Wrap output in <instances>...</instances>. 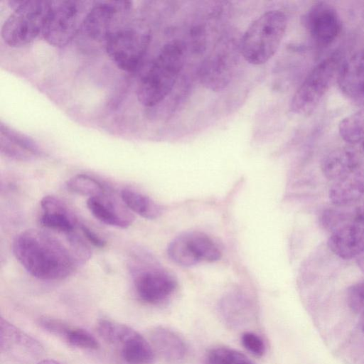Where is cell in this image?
Segmentation results:
<instances>
[{
	"instance_id": "obj_1",
	"label": "cell",
	"mask_w": 364,
	"mask_h": 364,
	"mask_svg": "<svg viewBox=\"0 0 364 364\" xmlns=\"http://www.w3.org/2000/svg\"><path fill=\"white\" fill-rule=\"evenodd\" d=\"M12 250L28 273L41 280L63 279L79 264L70 247L41 230L28 229L18 234Z\"/></svg>"
},
{
	"instance_id": "obj_2",
	"label": "cell",
	"mask_w": 364,
	"mask_h": 364,
	"mask_svg": "<svg viewBox=\"0 0 364 364\" xmlns=\"http://www.w3.org/2000/svg\"><path fill=\"white\" fill-rule=\"evenodd\" d=\"M185 62L183 46L176 41L165 44L141 77L137 91L139 102L152 107L172 92Z\"/></svg>"
},
{
	"instance_id": "obj_3",
	"label": "cell",
	"mask_w": 364,
	"mask_h": 364,
	"mask_svg": "<svg viewBox=\"0 0 364 364\" xmlns=\"http://www.w3.org/2000/svg\"><path fill=\"white\" fill-rule=\"evenodd\" d=\"M287 27V18L282 11L264 12L249 25L241 37V55L252 65L266 63L278 50Z\"/></svg>"
},
{
	"instance_id": "obj_4",
	"label": "cell",
	"mask_w": 364,
	"mask_h": 364,
	"mask_svg": "<svg viewBox=\"0 0 364 364\" xmlns=\"http://www.w3.org/2000/svg\"><path fill=\"white\" fill-rule=\"evenodd\" d=\"M14 11L4 21L1 34L11 47L25 46L43 33L50 1L11 0Z\"/></svg>"
},
{
	"instance_id": "obj_5",
	"label": "cell",
	"mask_w": 364,
	"mask_h": 364,
	"mask_svg": "<svg viewBox=\"0 0 364 364\" xmlns=\"http://www.w3.org/2000/svg\"><path fill=\"white\" fill-rule=\"evenodd\" d=\"M342 63L338 53L318 63L294 92L290 102L291 111L302 116L311 114L337 79Z\"/></svg>"
},
{
	"instance_id": "obj_6",
	"label": "cell",
	"mask_w": 364,
	"mask_h": 364,
	"mask_svg": "<svg viewBox=\"0 0 364 364\" xmlns=\"http://www.w3.org/2000/svg\"><path fill=\"white\" fill-rule=\"evenodd\" d=\"M93 2L87 1H50L43 36L51 46L62 47L82 28Z\"/></svg>"
},
{
	"instance_id": "obj_7",
	"label": "cell",
	"mask_w": 364,
	"mask_h": 364,
	"mask_svg": "<svg viewBox=\"0 0 364 364\" xmlns=\"http://www.w3.org/2000/svg\"><path fill=\"white\" fill-rule=\"evenodd\" d=\"M151 40L149 29L139 23H125L106 41L105 49L118 68L128 72L140 65Z\"/></svg>"
},
{
	"instance_id": "obj_8",
	"label": "cell",
	"mask_w": 364,
	"mask_h": 364,
	"mask_svg": "<svg viewBox=\"0 0 364 364\" xmlns=\"http://www.w3.org/2000/svg\"><path fill=\"white\" fill-rule=\"evenodd\" d=\"M100 336L114 348L126 364H151L155 352L150 343L130 326L109 319H101L97 324Z\"/></svg>"
},
{
	"instance_id": "obj_9",
	"label": "cell",
	"mask_w": 364,
	"mask_h": 364,
	"mask_svg": "<svg viewBox=\"0 0 364 364\" xmlns=\"http://www.w3.org/2000/svg\"><path fill=\"white\" fill-rule=\"evenodd\" d=\"M239 43L233 40L220 42L207 56L199 70V80L205 88L218 92L230 82L237 62Z\"/></svg>"
},
{
	"instance_id": "obj_10",
	"label": "cell",
	"mask_w": 364,
	"mask_h": 364,
	"mask_svg": "<svg viewBox=\"0 0 364 364\" xmlns=\"http://www.w3.org/2000/svg\"><path fill=\"white\" fill-rule=\"evenodd\" d=\"M132 2L126 1H94L83 23L86 35L96 41H105L119 28L131 10Z\"/></svg>"
},
{
	"instance_id": "obj_11",
	"label": "cell",
	"mask_w": 364,
	"mask_h": 364,
	"mask_svg": "<svg viewBox=\"0 0 364 364\" xmlns=\"http://www.w3.org/2000/svg\"><path fill=\"white\" fill-rule=\"evenodd\" d=\"M0 351L18 364L38 363L44 355L41 343L13 323L0 318Z\"/></svg>"
},
{
	"instance_id": "obj_12",
	"label": "cell",
	"mask_w": 364,
	"mask_h": 364,
	"mask_svg": "<svg viewBox=\"0 0 364 364\" xmlns=\"http://www.w3.org/2000/svg\"><path fill=\"white\" fill-rule=\"evenodd\" d=\"M130 266L134 290L141 301L151 305L159 304L175 291L176 282L168 273L158 269L141 268L134 262Z\"/></svg>"
},
{
	"instance_id": "obj_13",
	"label": "cell",
	"mask_w": 364,
	"mask_h": 364,
	"mask_svg": "<svg viewBox=\"0 0 364 364\" xmlns=\"http://www.w3.org/2000/svg\"><path fill=\"white\" fill-rule=\"evenodd\" d=\"M306 28L320 46L331 44L341 31V21L336 9L325 1L313 4L305 17Z\"/></svg>"
},
{
	"instance_id": "obj_14",
	"label": "cell",
	"mask_w": 364,
	"mask_h": 364,
	"mask_svg": "<svg viewBox=\"0 0 364 364\" xmlns=\"http://www.w3.org/2000/svg\"><path fill=\"white\" fill-rule=\"evenodd\" d=\"M331 251L342 259H352L364 252V215L356 213L348 223L331 232Z\"/></svg>"
},
{
	"instance_id": "obj_15",
	"label": "cell",
	"mask_w": 364,
	"mask_h": 364,
	"mask_svg": "<svg viewBox=\"0 0 364 364\" xmlns=\"http://www.w3.org/2000/svg\"><path fill=\"white\" fill-rule=\"evenodd\" d=\"M218 313L223 322L234 330L249 326L257 317L253 300L240 291L230 292L224 296L219 302Z\"/></svg>"
},
{
	"instance_id": "obj_16",
	"label": "cell",
	"mask_w": 364,
	"mask_h": 364,
	"mask_svg": "<svg viewBox=\"0 0 364 364\" xmlns=\"http://www.w3.org/2000/svg\"><path fill=\"white\" fill-rule=\"evenodd\" d=\"M87 207L99 221L107 225L127 228L134 221V215L122 202H119L107 191L99 196L88 198Z\"/></svg>"
},
{
	"instance_id": "obj_17",
	"label": "cell",
	"mask_w": 364,
	"mask_h": 364,
	"mask_svg": "<svg viewBox=\"0 0 364 364\" xmlns=\"http://www.w3.org/2000/svg\"><path fill=\"white\" fill-rule=\"evenodd\" d=\"M336 80L346 97L356 102L364 101V48L343 61Z\"/></svg>"
},
{
	"instance_id": "obj_18",
	"label": "cell",
	"mask_w": 364,
	"mask_h": 364,
	"mask_svg": "<svg viewBox=\"0 0 364 364\" xmlns=\"http://www.w3.org/2000/svg\"><path fill=\"white\" fill-rule=\"evenodd\" d=\"M40 205L42 214L39 221L43 227L65 235L75 231L77 219L60 198L51 195L46 196Z\"/></svg>"
},
{
	"instance_id": "obj_19",
	"label": "cell",
	"mask_w": 364,
	"mask_h": 364,
	"mask_svg": "<svg viewBox=\"0 0 364 364\" xmlns=\"http://www.w3.org/2000/svg\"><path fill=\"white\" fill-rule=\"evenodd\" d=\"M37 323L41 328L73 347L85 350H97L100 347L97 339L88 331L72 326L60 319L44 316L39 317Z\"/></svg>"
},
{
	"instance_id": "obj_20",
	"label": "cell",
	"mask_w": 364,
	"mask_h": 364,
	"mask_svg": "<svg viewBox=\"0 0 364 364\" xmlns=\"http://www.w3.org/2000/svg\"><path fill=\"white\" fill-rule=\"evenodd\" d=\"M149 337L155 353L167 363H179L187 354L186 341L170 328L162 326L154 327L150 330Z\"/></svg>"
},
{
	"instance_id": "obj_21",
	"label": "cell",
	"mask_w": 364,
	"mask_h": 364,
	"mask_svg": "<svg viewBox=\"0 0 364 364\" xmlns=\"http://www.w3.org/2000/svg\"><path fill=\"white\" fill-rule=\"evenodd\" d=\"M0 151L5 156L26 161L40 156L39 146L29 137L4 125L0 127Z\"/></svg>"
},
{
	"instance_id": "obj_22",
	"label": "cell",
	"mask_w": 364,
	"mask_h": 364,
	"mask_svg": "<svg viewBox=\"0 0 364 364\" xmlns=\"http://www.w3.org/2000/svg\"><path fill=\"white\" fill-rule=\"evenodd\" d=\"M360 172L334 182L328 196L336 206H346L359 200L364 196V177Z\"/></svg>"
},
{
	"instance_id": "obj_23",
	"label": "cell",
	"mask_w": 364,
	"mask_h": 364,
	"mask_svg": "<svg viewBox=\"0 0 364 364\" xmlns=\"http://www.w3.org/2000/svg\"><path fill=\"white\" fill-rule=\"evenodd\" d=\"M120 197L129 210L144 218L156 219L162 213V208L159 204L149 197L134 190L123 189Z\"/></svg>"
},
{
	"instance_id": "obj_24",
	"label": "cell",
	"mask_w": 364,
	"mask_h": 364,
	"mask_svg": "<svg viewBox=\"0 0 364 364\" xmlns=\"http://www.w3.org/2000/svg\"><path fill=\"white\" fill-rule=\"evenodd\" d=\"M167 252L169 257L181 266L191 267L200 262L190 232L183 233L172 240Z\"/></svg>"
},
{
	"instance_id": "obj_25",
	"label": "cell",
	"mask_w": 364,
	"mask_h": 364,
	"mask_svg": "<svg viewBox=\"0 0 364 364\" xmlns=\"http://www.w3.org/2000/svg\"><path fill=\"white\" fill-rule=\"evenodd\" d=\"M67 188L76 194L89 198L105 193L107 188L97 179L87 174H77L66 182Z\"/></svg>"
},
{
	"instance_id": "obj_26",
	"label": "cell",
	"mask_w": 364,
	"mask_h": 364,
	"mask_svg": "<svg viewBox=\"0 0 364 364\" xmlns=\"http://www.w3.org/2000/svg\"><path fill=\"white\" fill-rule=\"evenodd\" d=\"M205 364H254L245 354L226 346L210 348L205 357Z\"/></svg>"
},
{
	"instance_id": "obj_27",
	"label": "cell",
	"mask_w": 364,
	"mask_h": 364,
	"mask_svg": "<svg viewBox=\"0 0 364 364\" xmlns=\"http://www.w3.org/2000/svg\"><path fill=\"white\" fill-rule=\"evenodd\" d=\"M190 235L200 262H214L220 259L219 248L208 235L197 231L190 232Z\"/></svg>"
},
{
	"instance_id": "obj_28",
	"label": "cell",
	"mask_w": 364,
	"mask_h": 364,
	"mask_svg": "<svg viewBox=\"0 0 364 364\" xmlns=\"http://www.w3.org/2000/svg\"><path fill=\"white\" fill-rule=\"evenodd\" d=\"M241 343L252 355L260 358L265 353V344L263 339L257 334L245 331L241 335Z\"/></svg>"
},
{
	"instance_id": "obj_29",
	"label": "cell",
	"mask_w": 364,
	"mask_h": 364,
	"mask_svg": "<svg viewBox=\"0 0 364 364\" xmlns=\"http://www.w3.org/2000/svg\"><path fill=\"white\" fill-rule=\"evenodd\" d=\"M83 235L87 240L90 242L92 245L102 248L106 245V241L103 240L100 236L96 234L92 230L86 226L84 224L79 225Z\"/></svg>"
},
{
	"instance_id": "obj_30",
	"label": "cell",
	"mask_w": 364,
	"mask_h": 364,
	"mask_svg": "<svg viewBox=\"0 0 364 364\" xmlns=\"http://www.w3.org/2000/svg\"><path fill=\"white\" fill-rule=\"evenodd\" d=\"M36 364H63V363H61L58 361H56L55 360H52V359H44V360H41V361H39Z\"/></svg>"
},
{
	"instance_id": "obj_31",
	"label": "cell",
	"mask_w": 364,
	"mask_h": 364,
	"mask_svg": "<svg viewBox=\"0 0 364 364\" xmlns=\"http://www.w3.org/2000/svg\"><path fill=\"white\" fill-rule=\"evenodd\" d=\"M360 326L362 331L364 332V314L360 316Z\"/></svg>"
},
{
	"instance_id": "obj_32",
	"label": "cell",
	"mask_w": 364,
	"mask_h": 364,
	"mask_svg": "<svg viewBox=\"0 0 364 364\" xmlns=\"http://www.w3.org/2000/svg\"><path fill=\"white\" fill-rule=\"evenodd\" d=\"M359 213H361V214H363L364 215V205L362 207V208L359 210V212H358Z\"/></svg>"
},
{
	"instance_id": "obj_33",
	"label": "cell",
	"mask_w": 364,
	"mask_h": 364,
	"mask_svg": "<svg viewBox=\"0 0 364 364\" xmlns=\"http://www.w3.org/2000/svg\"><path fill=\"white\" fill-rule=\"evenodd\" d=\"M361 264L363 265V269H364V261L362 262V264Z\"/></svg>"
}]
</instances>
